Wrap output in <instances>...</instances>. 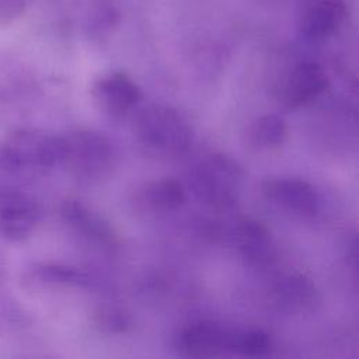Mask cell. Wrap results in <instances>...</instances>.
<instances>
[{"mask_svg": "<svg viewBox=\"0 0 359 359\" xmlns=\"http://www.w3.org/2000/svg\"><path fill=\"white\" fill-rule=\"evenodd\" d=\"M136 142L150 154L178 157L188 151L194 140L189 121L175 108L151 104L140 109L132 126Z\"/></svg>", "mask_w": 359, "mask_h": 359, "instance_id": "1", "label": "cell"}, {"mask_svg": "<svg viewBox=\"0 0 359 359\" xmlns=\"http://www.w3.org/2000/svg\"><path fill=\"white\" fill-rule=\"evenodd\" d=\"M244 178V168L237 160L224 153H213L194 167L189 185L201 203L226 212L236 206Z\"/></svg>", "mask_w": 359, "mask_h": 359, "instance_id": "2", "label": "cell"}, {"mask_svg": "<svg viewBox=\"0 0 359 359\" xmlns=\"http://www.w3.org/2000/svg\"><path fill=\"white\" fill-rule=\"evenodd\" d=\"M63 136L38 129H21L0 146V165L11 172H43L63 164Z\"/></svg>", "mask_w": 359, "mask_h": 359, "instance_id": "3", "label": "cell"}, {"mask_svg": "<svg viewBox=\"0 0 359 359\" xmlns=\"http://www.w3.org/2000/svg\"><path fill=\"white\" fill-rule=\"evenodd\" d=\"M63 164L76 177L100 180L114 164V146L109 137L95 129H79L63 136Z\"/></svg>", "mask_w": 359, "mask_h": 359, "instance_id": "4", "label": "cell"}, {"mask_svg": "<svg viewBox=\"0 0 359 359\" xmlns=\"http://www.w3.org/2000/svg\"><path fill=\"white\" fill-rule=\"evenodd\" d=\"M220 238L237 247L243 261L252 268H268L276 261V245L269 230L251 217H240L231 226L222 227Z\"/></svg>", "mask_w": 359, "mask_h": 359, "instance_id": "5", "label": "cell"}, {"mask_svg": "<svg viewBox=\"0 0 359 359\" xmlns=\"http://www.w3.org/2000/svg\"><path fill=\"white\" fill-rule=\"evenodd\" d=\"M42 209L29 194L15 188H0V237L7 241L27 240L39 224Z\"/></svg>", "mask_w": 359, "mask_h": 359, "instance_id": "6", "label": "cell"}, {"mask_svg": "<svg viewBox=\"0 0 359 359\" xmlns=\"http://www.w3.org/2000/svg\"><path fill=\"white\" fill-rule=\"evenodd\" d=\"M91 98L102 114L121 119L137 107L142 90L126 73L112 72L94 81Z\"/></svg>", "mask_w": 359, "mask_h": 359, "instance_id": "7", "label": "cell"}, {"mask_svg": "<svg viewBox=\"0 0 359 359\" xmlns=\"http://www.w3.org/2000/svg\"><path fill=\"white\" fill-rule=\"evenodd\" d=\"M261 192L273 205L300 216H311L320 206L316 188L300 178H269L262 182Z\"/></svg>", "mask_w": 359, "mask_h": 359, "instance_id": "8", "label": "cell"}, {"mask_svg": "<svg viewBox=\"0 0 359 359\" xmlns=\"http://www.w3.org/2000/svg\"><path fill=\"white\" fill-rule=\"evenodd\" d=\"M231 330L215 321H198L182 328L175 337V346L181 355L212 358L229 352Z\"/></svg>", "mask_w": 359, "mask_h": 359, "instance_id": "9", "label": "cell"}, {"mask_svg": "<svg viewBox=\"0 0 359 359\" xmlns=\"http://www.w3.org/2000/svg\"><path fill=\"white\" fill-rule=\"evenodd\" d=\"M328 87V76L321 65L302 62L293 67L282 87V102L290 108H302L314 102Z\"/></svg>", "mask_w": 359, "mask_h": 359, "instance_id": "10", "label": "cell"}, {"mask_svg": "<svg viewBox=\"0 0 359 359\" xmlns=\"http://www.w3.org/2000/svg\"><path fill=\"white\" fill-rule=\"evenodd\" d=\"M271 299L279 310L302 314L316 309L320 303V292L306 273L292 272L276 280L271 289Z\"/></svg>", "mask_w": 359, "mask_h": 359, "instance_id": "11", "label": "cell"}, {"mask_svg": "<svg viewBox=\"0 0 359 359\" xmlns=\"http://www.w3.org/2000/svg\"><path fill=\"white\" fill-rule=\"evenodd\" d=\"M345 13L344 0H310L300 11L299 32L307 41L321 42L338 29Z\"/></svg>", "mask_w": 359, "mask_h": 359, "instance_id": "12", "label": "cell"}, {"mask_svg": "<svg viewBox=\"0 0 359 359\" xmlns=\"http://www.w3.org/2000/svg\"><path fill=\"white\" fill-rule=\"evenodd\" d=\"M187 199L182 184L171 177L143 182L133 192V206L142 213H168L177 210Z\"/></svg>", "mask_w": 359, "mask_h": 359, "instance_id": "13", "label": "cell"}, {"mask_svg": "<svg viewBox=\"0 0 359 359\" xmlns=\"http://www.w3.org/2000/svg\"><path fill=\"white\" fill-rule=\"evenodd\" d=\"M62 217L76 233L102 245L114 244L115 234L98 213L93 212L79 199H67L60 209Z\"/></svg>", "mask_w": 359, "mask_h": 359, "instance_id": "14", "label": "cell"}, {"mask_svg": "<svg viewBox=\"0 0 359 359\" xmlns=\"http://www.w3.org/2000/svg\"><path fill=\"white\" fill-rule=\"evenodd\" d=\"M31 282L43 286H65V287H88L91 276L81 268L66 264H36L28 271Z\"/></svg>", "mask_w": 359, "mask_h": 359, "instance_id": "15", "label": "cell"}, {"mask_svg": "<svg viewBox=\"0 0 359 359\" xmlns=\"http://www.w3.org/2000/svg\"><path fill=\"white\" fill-rule=\"evenodd\" d=\"M287 125L285 119L275 114L258 116L248 129L250 143L258 149H275L285 143Z\"/></svg>", "mask_w": 359, "mask_h": 359, "instance_id": "16", "label": "cell"}, {"mask_svg": "<svg viewBox=\"0 0 359 359\" xmlns=\"http://www.w3.org/2000/svg\"><path fill=\"white\" fill-rule=\"evenodd\" d=\"M272 348L271 337L261 330H231L229 352L241 356H264Z\"/></svg>", "mask_w": 359, "mask_h": 359, "instance_id": "17", "label": "cell"}, {"mask_svg": "<svg viewBox=\"0 0 359 359\" xmlns=\"http://www.w3.org/2000/svg\"><path fill=\"white\" fill-rule=\"evenodd\" d=\"M97 325L109 332H125L130 327V318L122 310L108 307L97 314Z\"/></svg>", "mask_w": 359, "mask_h": 359, "instance_id": "18", "label": "cell"}]
</instances>
